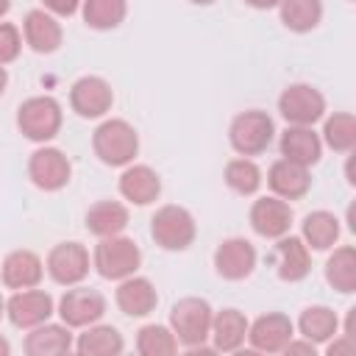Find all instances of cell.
I'll return each instance as SVG.
<instances>
[{"label": "cell", "instance_id": "cell-17", "mask_svg": "<svg viewBox=\"0 0 356 356\" xmlns=\"http://www.w3.org/2000/svg\"><path fill=\"white\" fill-rule=\"evenodd\" d=\"M44 278V261L33 250H11L0 264V281L6 289H31L39 286Z\"/></svg>", "mask_w": 356, "mask_h": 356}, {"label": "cell", "instance_id": "cell-36", "mask_svg": "<svg viewBox=\"0 0 356 356\" xmlns=\"http://www.w3.org/2000/svg\"><path fill=\"white\" fill-rule=\"evenodd\" d=\"M42 8L53 17H72L81 8V0H42Z\"/></svg>", "mask_w": 356, "mask_h": 356}, {"label": "cell", "instance_id": "cell-40", "mask_svg": "<svg viewBox=\"0 0 356 356\" xmlns=\"http://www.w3.org/2000/svg\"><path fill=\"white\" fill-rule=\"evenodd\" d=\"M6 86H8V72H6V67H0V97L6 95Z\"/></svg>", "mask_w": 356, "mask_h": 356}, {"label": "cell", "instance_id": "cell-27", "mask_svg": "<svg viewBox=\"0 0 356 356\" xmlns=\"http://www.w3.org/2000/svg\"><path fill=\"white\" fill-rule=\"evenodd\" d=\"M300 239L312 250H331L334 242L339 239V217L325 209L309 211L300 222Z\"/></svg>", "mask_w": 356, "mask_h": 356}, {"label": "cell", "instance_id": "cell-10", "mask_svg": "<svg viewBox=\"0 0 356 356\" xmlns=\"http://www.w3.org/2000/svg\"><path fill=\"white\" fill-rule=\"evenodd\" d=\"M89 250L81 242H58L50 248L47 259H44V270L47 275L61 284V286H75L89 275Z\"/></svg>", "mask_w": 356, "mask_h": 356}, {"label": "cell", "instance_id": "cell-7", "mask_svg": "<svg viewBox=\"0 0 356 356\" xmlns=\"http://www.w3.org/2000/svg\"><path fill=\"white\" fill-rule=\"evenodd\" d=\"M278 111L286 125H314L325 117V97L312 83H289L278 95Z\"/></svg>", "mask_w": 356, "mask_h": 356}, {"label": "cell", "instance_id": "cell-24", "mask_svg": "<svg viewBox=\"0 0 356 356\" xmlns=\"http://www.w3.org/2000/svg\"><path fill=\"white\" fill-rule=\"evenodd\" d=\"M28 356H64L75 348L72 331L64 323H39L31 328V334L22 342Z\"/></svg>", "mask_w": 356, "mask_h": 356}, {"label": "cell", "instance_id": "cell-29", "mask_svg": "<svg viewBox=\"0 0 356 356\" xmlns=\"http://www.w3.org/2000/svg\"><path fill=\"white\" fill-rule=\"evenodd\" d=\"M298 331L303 339L314 342V345H323L328 342L331 337H337L339 331V317L334 309L328 306H306L298 317Z\"/></svg>", "mask_w": 356, "mask_h": 356}, {"label": "cell", "instance_id": "cell-8", "mask_svg": "<svg viewBox=\"0 0 356 356\" xmlns=\"http://www.w3.org/2000/svg\"><path fill=\"white\" fill-rule=\"evenodd\" d=\"M103 314H106V298L92 286L75 284L58 300V317L70 328H86L92 323H100Z\"/></svg>", "mask_w": 356, "mask_h": 356}, {"label": "cell", "instance_id": "cell-2", "mask_svg": "<svg viewBox=\"0 0 356 356\" xmlns=\"http://www.w3.org/2000/svg\"><path fill=\"white\" fill-rule=\"evenodd\" d=\"M92 150L108 167H128L139 153V134L128 120H103L92 134Z\"/></svg>", "mask_w": 356, "mask_h": 356}, {"label": "cell", "instance_id": "cell-25", "mask_svg": "<svg viewBox=\"0 0 356 356\" xmlns=\"http://www.w3.org/2000/svg\"><path fill=\"white\" fill-rule=\"evenodd\" d=\"M72 350H78L81 356H120L125 350V339L114 325L92 323L78 334Z\"/></svg>", "mask_w": 356, "mask_h": 356}, {"label": "cell", "instance_id": "cell-16", "mask_svg": "<svg viewBox=\"0 0 356 356\" xmlns=\"http://www.w3.org/2000/svg\"><path fill=\"white\" fill-rule=\"evenodd\" d=\"M295 337V323L284 312H267L248 325V342L256 353H281Z\"/></svg>", "mask_w": 356, "mask_h": 356}, {"label": "cell", "instance_id": "cell-14", "mask_svg": "<svg viewBox=\"0 0 356 356\" xmlns=\"http://www.w3.org/2000/svg\"><path fill=\"white\" fill-rule=\"evenodd\" d=\"M270 264L275 267V275L286 284H298L309 275L312 270V253L306 248V242L300 236L284 234L275 239L273 250H270Z\"/></svg>", "mask_w": 356, "mask_h": 356}, {"label": "cell", "instance_id": "cell-38", "mask_svg": "<svg viewBox=\"0 0 356 356\" xmlns=\"http://www.w3.org/2000/svg\"><path fill=\"white\" fill-rule=\"evenodd\" d=\"M281 353H286V356H289V353H306V356H314V353H317V345L309 342V339H295V337H292V339L284 345Z\"/></svg>", "mask_w": 356, "mask_h": 356}, {"label": "cell", "instance_id": "cell-34", "mask_svg": "<svg viewBox=\"0 0 356 356\" xmlns=\"http://www.w3.org/2000/svg\"><path fill=\"white\" fill-rule=\"evenodd\" d=\"M136 350L142 356H172L178 353V339L170 331V325L147 323L136 331Z\"/></svg>", "mask_w": 356, "mask_h": 356}, {"label": "cell", "instance_id": "cell-9", "mask_svg": "<svg viewBox=\"0 0 356 356\" xmlns=\"http://www.w3.org/2000/svg\"><path fill=\"white\" fill-rule=\"evenodd\" d=\"M28 178L42 192H58L72 178V164L58 147H36L28 159Z\"/></svg>", "mask_w": 356, "mask_h": 356}, {"label": "cell", "instance_id": "cell-37", "mask_svg": "<svg viewBox=\"0 0 356 356\" xmlns=\"http://www.w3.org/2000/svg\"><path fill=\"white\" fill-rule=\"evenodd\" d=\"M328 342H331V345L325 348L328 356H339V353H353V350H356V339H350V337H345V334H342V339H334V337H331Z\"/></svg>", "mask_w": 356, "mask_h": 356}, {"label": "cell", "instance_id": "cell-13", "mask_svg": "<svg viewBox=\"0 0 356 356\" xmlns=\"http://www.w3.org/2000/svg\"><path fill=\"white\" fill-rule=\"evenodd\" d=\"M292 206L289 200L284 197H275V195H264V197H256L250 211H248V222L250 228L261 236V239H278L284 234H289L292 228Z\"/></svg>", "mask_w": 356, "mask_h": 356}, {"label": "cell", "instance_id": "cell-19", "mask_svg": "<svg viewBox=\"0 0 356 356\" xmlns=\"http://www.w3.org/2000/svg\"><path fill=\"white\" fill-rule=\"evenodd\" d=\"M114 303H117V309H120L122 314H128V317H145V314H150V312L156 309L159 292H156V286H153L150 278L134 273V275H128V278H122V281L117 284V289H114Z\"/></svg>", "mask_w": 356, "mask_h": 356}, {"label": "cell", "instance_id": "cell-6", "mask_svg": "<svg viewBox=\"0 0 356 356\" xmlns=\"http://www.w3.org/2000/svg\"><path fill=\"white\" fill-rule=\"evenodd\" d=\"M150 236L161 250H186L197 236V222L189 209L167 203L150 217Z\"/></svg>", "mask_w": 356, "mask_h": 356}, {"label": "cell", "instance_id": "cell-15", "mask_svg": "<svg viewBox=\"0 0 356 356\" xmlns=\"http://www.w3.org/2000/svg\"><path fill=\"white\" fill-rule=\"evenodd\" d=\"M256 248L245 236H228L214 250V270L225 281H245L256 270Z\"/></svg>", "mask_w": 356, "mask_h": 356}, {"label": "cell", "instance_id": "cell-43", "mask_svg": "<svg viewBox=\"0 0 356 356\" xmlns=\"http://www.w3.org/2000/svg\"><path fill=\"white\" fill-rule=\"evenodd\" d=\"M192 6H211V3H217V0H189Z\"/></svg>", "mask_w": 356, "mask_h": 356}, {"label": "cell", "instance_id": "cell-1", "mask_svg": "<svg viewBox=\"0 0 356 356\" xmlns=\"http://www.w3.org/2000/svg\"><path fill=\"white\" fill-rule=\"evenodd\" d=\"M214 309L206 298L186 295L170 309V331L175 334L178 345H184L189 353H211L214 348H206L209 331H211Z\"/></svg>", "mask_w": 356, "mask_h": 356}, {"label": "cell", "instance_id": "cell-44", "mask_svg": "<svg viewBox=\"0 0 356 356\" xmlns=\"http://www.w3.org/2000/svg\"><path fill=\"white\" fill-rule=\"evenodd\" d=\"M3 317H6V298L0 295V320H3Z\"/></svg>", "mask_w": 356, "mask_h": 356}, {"label": "cell", "instance_id": "cell-33", "mask_svg": "<svg viewBox=\"0 0 356 356\" xmlns=\"http://www.w3.org/2000/svg\"><path fill=\"white\" fill-rule=\"evenodd\" d=\"M222 178H225V184H228V189L231 192H236V195H256L259 192V186H261V170H259V164L253 161V159H248V156H239V159H231L228 164H225V172H222Z\"/></svg>", "mask_w": 356, "mask_h": 356}, {"label": "cell", "instance_id": "cell-30", "mask_svg": "<svg viewBox=\"0 0 356 356\" xmlns=\"http://www.w3.org/2000/svg\"><path fill=\"white\" fill-rule=\"evenodd\" d=\"M278 17L286 31L292 33H309L323 19V0H281Z\"/></svg>", "mask_w": 356, "mask_h": 356}, {"label": "cell", "instance_id": "cell-5", "mask_svg": "<svg viewBox=\"0 0 356 356\" xmlns=\"http://www.w3.org/2000/svg\"><path fill=\"white\" fill-rule=\"evenodd\" d=\"M275 136V122L261 108L239 111L228 125V142L239 156H261Z\"/></svg>", "mask_w": 356, "mask_h": 356}, {"label": "cell", "instance_id": "cell-26", "mask_svg": "<svg viewBox=\"0 0 356 356\" xmlns=\"http://www.w3.org/2000/svg\"><path fill=\"white\" fill-rule=\"evenodd\" d=\"M128 222H131V214L120 200H97L86 211V231L95 234L97 239L122 234Z\"/></svg>", "mask_w": 356, "mask_h": 356}, {"label": "cell", "instance_id": "cell-3", "mask_svg": "<svg viewBox=\"0 0 356 356\" xmlns=\"http://www.w3.org/2000/svg\"><path fill=\"white\" fill-rule=\"evenodd\" d=\"M139 264H142L139 245L122 234L103 236L92 250V267L106 281H122V278L134 275L139 270Z\"/></svg>", "mask_w": 356, "mask_h": 356}, {"label": "cell", "instance_id": "cell-42", "mask_svg": "<svg viewBox=\"0 0 356 356\" xmlns=\"http://www.w3.org/2000/svg\"><path fill=\"white\" fill-rule=\"evenodd\" d=\"M8 8H11V0H0V17H6Z\"/></svg>", "mask_w": 356, "mask_h": 356}, {"label": "cell", "instance_id": "cell-28", "mask_svg": "<svg viewBox=\"0 0 356 356\" xmlns=\"http://www.w3.org/2000/svg\"><path fill=\"white\" fill-rule=\"evenodd\" d=\"M325 281L331 289L342 295L356 292V248L353 245L334 248V253L325 261Z\"/></svg>", "mask_w": 356, "mask_h": 356}, {"label": "cell", "instance_id": "cell-12", "mask_svg": "<svg viewBox=\"0 0 356 356\" xmlns=\"http://www.w3.org/2000/svg\"><path fill=\"white\" fill-rule=\"evenodd\" d=\"M114 106V89L100 75H83L70 86V108L83 120H97Z\"/></svg>", "mask_w": 356, "mask_h": 356}, {"label": "cell", "instance_id": "cell-20", "mask_svg": "<svg viewBox=\"0 0 356 356\" xmlns=\"http://www.w3.org/2000/svg\"><path fill=\"white\" fill-rule=\"evenodd\" d=\"M267 186L275 197H284V200H300L309 189H312V175H309V167L303 164H295L289 159H278L270 164L267 170Z\"/></svg>", "mask_w": 356, "mask_h": 356}, {"label": "cell", "instance_id": "cell-4", "mask_svg": "<svg viewBox=\"0 0 356 356\" xmlns=\"http://www.w3.org/2000/svg\"><path fill=\"white\" fill-rule=\"evenodd\" d=\"M61 122H64L61 103L50 95H33V97L22 100L19 108H17L19 134L31 142H39V145L50 142L61 131Z\"/></svg>", "mask_w": 356, "mask_h": 356}, {"label": "cell", "instance_id": "cell-39", "mask_svg": "<svg viewBox=\"0 0 356 356\" xmlns=\"http://www.w3.org/2000/svg\"><path fill=\"white\" fill-rule=\"evenodd\" d=\"M242 3L250 6V8H256V11H270V8H278L281 0H242Z\"/></svg>", "mask_w": 356, "mask_h": 356}, {"label": "cell", "instance_id": "cell-11", "mask_svg": "<svg viewBox=\"0 0 356 356\" xmlns=\"http://www.w3.org/2000/svg\"><path fill=\"white\" fill-rule=\"evenodd\" d=\"M56 312V303H53V295L44 292V289H17L8 300H6V317L14 328H22V331H31L33 325L39 323H47Z\"/></svg>", "mask_w": 356, "mask_h": 356}, {"label": "cell", "instance_id": "cell-32", "mask_svg": "<svg viewBox=\"0 0 356 356\" xmlns=\"http://www.w3.org/2000/svg\"><path fill=\"white\" fill-rule=\"evenodd\" d=\"M323 142L334 153H350L356 147V117L350 111H334L331 117H325Z\"/></svg>", "mask_w": 356, "mask_h": 356}, {"label": "cell", "instance_id": "cell-41", "mask_svg": "<svg viewBox=\"0 0 356 356\" xmlns=\"http://www.w3.org/2000/svg\"><path fill=\"white\" fill-rule=\"evenodd\" d=\"M8 353H11V342L0 334V356H8Z\"/></svg>", "mask_w": 356, "mask_h": 356}, {"label": "cell", "instance_id": "cell-22", "mask_svg": "<svg viewBox=\"0 0 356 356\" xmlns=\"http://www.w3.org/2000/svg\"><path fill=\"white\" fill-rule=\"evenodd\" d=\"M120 195L134 206H147L161 195V178L147 164H128L120 175Z\"/></svg>", "mask_w": 356, "mask_h": 356}, {"label": "cell", "instance_id": "cell-31", "mask_svg": "<svg viewBox=\"0 0 356 356\" xmlns=\"http://www.w3.org/2000/svg\"><path fill=\"white\" fill-rule=\"evenodd\" d=\"M128 14V0H81V17L92 31H114Z\"/></svg>", "mask_w": 356, "mask_h": 356}, {"label": "cell", "instance_id": "cell-18", "mask_svg": "<svg viewBox=\"0 0 356 356\" xmlns=\"http://www.w3.org/2000/svg\"><path fill=\"white\" fill-rule=\"evenodd\" d=\"M22 39L25 44L33 50V53H42V56H50L61 47L64 42V31H61V22L44 11V8H33L25 14L22 19Z\"/></svg>", "mask_w": 356, "mask_h": 356}, {"label": "cell", "instance_id": "cell-23", "mask_svg": "<svg viewBox=\"0 0 356 356\" xmlns=\"http://www.w3.org/2000/svg\"><path fill=\"white\" fill-rule=\"evenodd\" d=\"M248 317L239 312V309H220L214 312L211 317V331H209V339H211V348L217 353H234L245 345L248 339Z\"/></svg>", "mask_w": 356, "mask_h": 356}, {"label": "cell", "instance_id": "cell-35", "mask_svg": "<svg viewBox=\"0 0 356 356\" xmlns=\"http://www.w3.org/2000/svg\"><path fill=\"white\" fill-rule=\"evenodd\" d=\"M22 50V31L14 22H0V67L17 61Z\"/></svg>", "mask_w": 356, "mask_h": 356}, {"label": "cell", "instance_id": "cell-21", "mask_svg": "<svg viewBox=\"0 0 356 356\" xmlns=\"http://www.w3.org/2000/svg\"><path fill=\"white\" fill-rule=\"evenodd\" d=\"M278 147H281V159H289L303 167H314L323 156V139L320 134H314L312 125H286Z\"/></svg>", "mask_w": 356, "mask_h": 356}]
</instances>
